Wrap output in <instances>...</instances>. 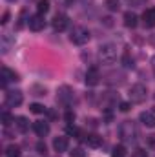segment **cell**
Wrapping results in <instances>:
<instances>
[{
    "label": "cell",
    "mask_w": 155,
    "mask_h": 157,
    "mask_svg": "<svg viewBox=\"0 0 155 157\" xmlns=\"http://www.w3.org/2000/svg\"><path fill=\"white\" fill-rule=\"evenodd\" d=\"M137 24H139V17L133 11H126L124 13V26L130 28V29H133V28H137Z\"/></svg>",
    "instance_id": "5bb4252c"
},
{
    "label": "cell",
    "mask_w": 155,
    "mask_h": 157,
    "mask_svg": "<svg viewBox=\"0 0 155 157\" xmlns=\"http://www.w3.org/2000/svg\"><path fill=\"white\" fill-rule=\"evenodd\" d=\"M28 26H29V29L31 31H42L44 28H46V18H44V15H33V17H29L28 18Z\"/></svg>",
    "instance_id": "ba28073f"
},
{
    "label": "cell",
    "mask_w": 155,
    "mask_h": 157,
    "mask_svg": "<svg viewBox=\"0 0 155 157\" xmlns=\"http://www.w3.org/2000/svg\"><path fill=\"white\" fill-rule=\"evenodd\" d=\"M139 121L146 126V128H155V113L153 112H142L139 115Z\"/></svg>",
    "instance_id": "4fadbf2b"
},
{
    "label": "cell",
    "mask_w": 155,
    "mask_h": 157,
    "mask_svg": "<svg viewBox=\"0 0 155 157\" xmlns=\"http://www.w3.org/2000/svg\"><path fill=\"white\" fill-rule=\"evenodd\" d=\"M37 150H39V154H46V144L44 143H39L37 144Z\"/></svg>",
    "instance_id": "d6a6232c"
},
{
    "label": "cell",
    "mask_w": 155,
    "mask_h": 157,
    "mask_svg": "<svg viewBox=\"0 0 155 157\" xmlns=\"http://www.w3.org/2000/svg\"><path fill=\"white\" fill-rule=\"evenodd\" d=\"M112 157H126V148L122 146V144H119L113 148V152H112Z\"/></svg>",
    "instance_id": "603a6c76"
},
{
    "label": "cell",
    "mask_w": 155,
    "mask_h": 157,
    "mask_svg": "<svg viewBox=\"0 0 155 157\" xmlns=\"http://www.w3.org/2000/svg\"><path fill=\"white\" fill-rule=\"evenodd\" d=\"M70 40H71L73 44H77V46H84V44L89 42V31H88L86 28H82V26L73 28V31H71V35H70Z\"/></svg>",
    "instance_id": "277c9868"
},
{
    "label": "cell",
    "mask_w": 155,
    "mask_h": 157,
    "mask_svg": "<svg viewBox=\"0 0 155 157\" xmlns=\"http://www.w3.org/2000/svg\"><path fill=\"white\" fill-rule=\"evenodd\" d=\"M131 157H148V152L144 148H137V150H133Z\"/></svg>",
    "instance_id": "83f0119b"
},
{
    "label": "cell",
    "mask_w": 155,
    "mask_h": 157,
    "mask_svg": "<svg viewBox=\"0 0 155 157\" xmlns=\"http://www.w3.org/2000/svg\"><path fill=\"white\" fill-rule=\"evenodd\" d=\"M66 132H68V135H73V137H78V135H80L78 128L73 126V124H68V126H66Z\"/></svg>",
    "instance_id": "d4e9b609"
},
{
    "label": "cell",
    "mask_w": 155,
    "mask_h": 157,
    "mask_svg": "<svg viewBox=\"0 0 155 157\" xmlns=\"http://www.w3.org/2000/svg\"><path fill=\"white\" fill-rule=\"evenodd\" d=\"M7 2H13V0H7Z\"/></svg>",
    "instance_id": "e575fe53"
},
{
    "label": "cell",
    "mask_w": 155,
    "mask_h": 157,
    "mask_svg": "<svg viewBox=\"0 0 155 157\" xmlns=\"http://www.w3.org/2000/svg\"><path fill=\"white\" fill-rule=\"evenodd\" d=\"M37 9H39L40 15H46L49 11V0H39L37 2Z\"/></svg>",
    "instance_id": "44dd1931"
},
{
    "label": "cell",
    "mask_w": 155,
    "mask_h": 157,
    "mask_svg": "<svg viewBox=\"0 0 155 157\" xmlns=\"http://www.w3.org/2000/svg\"><path fill=\"white\" fill-rule=\"evenodd\" d=\"M13 44H15V37L11 33H4L2 35V53H7Z\"/></svg>",
    "instance_id": "ac0fdd59"
},
{
    "label": "cell",
    "mask_w": 155,
    "mask_h": 157,
    "mask_svg": "<svg viewBox=\"0 0 155 157\" xmlns=\"http://www.w3.org/2000/svg\"><path fill=\"white\" fill-rule=\"evenodd\" d=\"M7 18H9V13L6 11V13L2 15V20H0V24H2V26H6V24H7Z\"/></svg>",
    "instance_id": "1f68e13d"
},
{
    "label": "cell",
    "mask_w": 155,
    "mask_h": 157,
    "mask_svg": "<svg viewBox=\"0 0 155 157\" xmlns=\"http://www.w3.org/2000/svg\"><path fill=\"white\" fill-rule=\"evenodd\" d=\"M146 144H148V148L155 150V133H152V135L146 137Z\"/></svg>",
    "instance_id": "f1b7e54d"
},
{
    "label": "cell",
    "mask_w": 155,
    "mask_h": 157,
    "mask_svg": "<svg viewBox=\"0 0 155 157\" xmlns=\"http://www.w3.org/2000/svg\"><path fill=\"white\" fill-rule=\"evenodd\" d=\"M141 20H142V24H144L146 28H153L155 26V7H148V9L142 13Z\"/></svg>",
    "instance_id": "30bf717a"
},
{
    "label": "cell",
    "mask_w": 155,
    "mask_h": 157,
    "mask_svg": "<svg viewBox=\"0 0 155 157\" xmlns=\"http://www.w3.org/2000/svg\"><path fill=\"white\" fill-rule=\"evenodd\" d=\"M68 146H70L68 137H55V139H53V148H55V152L62 154V152L68 150Z\"/></svg>",
    "instance_id": "7c38bea8"
},
{
    "label": "cell",
    "mask_w": 155,
    "mask_h": 157,
    "mask_svg": "<svg viewBox=\"0 0 155 157\" xmlns=\"http://www.w3.org/2000/svg\"><path fill=\"white\" fill-rule=\"evenodd\" d=\"M57 101L64 106H70L71 101H73V90L70 86H62L59 88V93H57Z\"/></svg>",
    "instance_id": "8992f818"
},
{
    "label": "cell",
    "mask_w": 155,
    "mask_h": 157,
    "mask_svg": "<svg viewBox=\"0 0 155 157\" xmlns=\"http://www.w3.org/2000/svg\"><path fill=\"white\" fill-rule=\"evenodd\" d=\"M128 97H130L131 102L141 104V102H144L146 97H148V88H146L144 84H133V86L130 88V91H128Z\"/></svg>",
    "instance_id": "3957f363"
},
{
    "label": "cell",
    "mask_w": 155,
    "mask_h": 157,
    "mask_svg": "<svg viewBox=\"0 0 155 157\" xmlns=\"http://www.w3.org/2000/svg\"><path fill=\"white\" fill-rule=\"evenodd\" d=\"M99 59H100L102 62H106V64L115 62L117 60V46L112 44V42L102 44V46L99 48Z\"/></svg>",
    "instance_id": "7a4b0ae2"
},
{
    "label": "cell",
    "mask_w": 155,
    "mask_h": 157,
    "mask_svg": "<svg viewBox=\"0 0 155 157\" xmlns=\"http://www.w3.org/2000/svg\"><path fill=\"white\" fill-rule=\"evenodd\" d=\"M84 143H86L89 148H99V146L102 144V137L97 135V133H88V135L84 137Z\"/></svg>",
    "instance_id": "9a60e30c"
},
{
    "label": "cell",
    "mask_w": 155,
    "mask_h": 157,
    "mask_svg": "<svg viewBox=\"0 0 155 157\" xmlns=\"http://www.w3.org/2000/svg\"><path fill=\"white\" fill-rule=\"evenodd\" d=\"M66 121H68V122H70V124H71V122H73V121H75V113H73V112H71V110H68V112H66Z\"/></svg>",
    "instance_id": "f546056e"
},
{
    "label": "cell",
    "mask_w": 155,
    "mask_h": 157,
    "mask_svg": "<svg viewBox=\"0 0 155 157\" xmlns=\"http://www.w3.org/2000/svg\"><path fill=\"white\" fill-rule=\"evenodd\" d=\"M86 86H97L99 82H100V73H99V70L93 66V68H89L88 71H86Z\"/></svg>",
    "instance_id": "9c48e42d"
},
{
    "label": "cell",
    "mask_w": 155,
    "mask_h": 157,
    "mask_svg": "<svg viewBox=\"0 0 155 157\" xmlns=\"http://www.w3.org/2000/svg\"><path fill=\"white\" fill-rule=\"evenodd\" d=\"M106 7L110 9V11H117L120 6H119V0H106Z\"/></svg>",
    "instance_id": "4316f807"
},
{
    "label": "cell",
    "mask_w": 155,
    "mask_h": 157,
    "mask_svg": "<svg viewBox=\"0 0 155 157\" xmlns=\"http://www.w3.org/2000/svg\"><path fill=\"white\" fill-rule=\"evenodd\" d=\"M119 108H120V112H130V104L128 102H120Z\"/></svg>",
    "instance_id": "4dcf8cb0"
},
{
    "label": "cell",
    "mask_w": 155,
    "mask_h": 157,
    "mask_svg": "<svg viewBox=\"0 0 155 157\" xmlns=\"http://www.w3.org/2000/svg\"><path fill=\"white\" fill-rule=\"evenodd\" d=\"M119 135H120L122 141L131 143V141L137 139L139 130H137V126H135L133 121H124V122H120V126H119Z\"/></svg>",
    "instance_id": "6da1fadb"
},
{
    "label": "cell",
    "mask_w": 155,
    "mask_h": 157,
    "mask_svg": "<svg viewBox=\"0 0 155 157\" xmlns=\"http://www.w3.org/2000/svg\"><path fill=\"white\" fill-rule=\"evenodd\" d=\"M29 110L33 112V113H46V106H42V104H39V102H35V104H31L29 106Z\"/></svg>",
    "instance_id": "cb8c5ba5"
},
{
    "label": "cell",
    "mask_w": 155,
    "mask_h": 157,
    "mask_svg": "<svg viewBox=\"0 0 155 157\" xmlns=\"http://www.w3.org/2000/svg\"><path fill=\"white\" fill-rule=\"evenodd\" d=\"M33 132L39 135V137H46L49 133V124L46 121H35L33 122Z\"/></svg>",
    "instance_id": "8fae6325"
},
{
    "label": "cell",
    "mask_w": 155,
    "mask_h": 157,
    "mask_svg": "<svg viewBox=\"0 0 155 157\" xmlns=\"http://www.w3.org/2000/svg\"><path fill=\"white\" fill-rule=\"evenodd\" d=\"M70 157H88V154L82 150V148H73L70 152Z\"/></svg>",
    "instance_id": "484cf974"
},
{
    "label": "cell",
    "mask_w": 155,
    "mask_h": 157,
    "mask_svg": "<svg viewBox=\"0 0 155 157\" xmlns=\"http://www.w3.org/2000/svg\"><path fill=\"white\" fill-rule=\"evenodd\" d=\"M4 101H6V106H9V108H17V106L22 104V101H24V93H22L20 90H7Z\"/></svg>",
    "instance_id": "5b68a950"
},
{
    "label": "cell",
    "mask_w": 155,
    "mask_h": 157,
    "mask_svg": "<svg viewBox=\"0 0 155 157\" xmlns=\"http://www.w3.org/2000/svg\"><path fill=\"white\" fill-rule=\"evenodd\" d=\"M15 126H17V130L18 132H28L29 130V121H28V117H17L15 119Z\"/></svg>",
    "instance_id": "d6986e66"
},
{
    "label": "cell",
    "mask_w": 155,
    "mask_h": 157,
    "mask_svg": "<svg viewBox=\"0 0 155 157\" xmlns=\"http://www.w3.org/2000/svg\"><path fill=\"white\" fill-rule=\"evenodd\" d=\"M11 122H15V117H13L7 110H4V112H2V124H4V126H9Z\"/></svg>",
    "instance_id": "7402d4cb"
},
{
    "label": "cell",
    "mask_w": 155,
    "mask_h": 157,
    "mask_svg": "<svg viewBox=\"0 0 155 157\" xmlns=\"http://www.w3.org/2000/svg\"><path fill=\"white\" fill-rule=\"evenodd\" d=\"M120 62H122V66H124L126 70H133V68H135V59H133V55H131L130 51H124V53H122Z\"/></svg>",
    "instance_id": "e0dca14e"
},
{
    "label": "cell",
    "mask_w": 155,
    "mask_h": 157,
    "mask_svg": "<svg viewBox=\"0 0 155 157\" xmlns=\"http://www.w3.org/2000/svg\"><path fill=\"white\" fill-rule=\"evenodd\" d=\"M13 80H18V75L13 71V70H9V68H2V86H6L7 82H13Z\"/></svg>",
    "instance_id": "2e32d148"
},
{
    "label": "cell",
    "mask_w": 155,
    "mask_h": 157,
    "mask_svg": "<svg viewBox=\"0 0 155 157\" xmlns=\"http://www.w3.org/2000/svg\"><path fill=\"white\" fill-rule=\"evenodd\" d=\"M152 70H153V75H155V55L152 57Z\"/></svg>",
    "instance_id": "836d02e7"
},
{
    "label": "cell",
    "mask_w": 155,
    "mask_h": 157,
    "mask_svg": "<svg viewBox=\"0 0 155 157\" xmlns=\"http://www.w3.org/2000/svg\"><path fill=\"white\" fill-rule=\"evenodd\" d=\"M68 26H70V18H68V15H64V13H57V15L53 17V29H55V31H66Z\"/></svg>",
    "instance_id": "52a82bcc"
},
{
    "label": "cell",
    "mask_w": 155,
    "mask_h": 157,
    "mask_svg": "<svg viewBox=\"0 0 155 157\" xmlns=\"http://www.w3.org/2000/svg\"><path fill=\"white\" fill-rule=\"evenodd\" d=\"M6 157H20V148L15 144H9L6 148Z\"/></svg>",
    "instance_id": "ffe728a7"
}]
</instances>
